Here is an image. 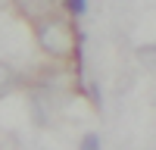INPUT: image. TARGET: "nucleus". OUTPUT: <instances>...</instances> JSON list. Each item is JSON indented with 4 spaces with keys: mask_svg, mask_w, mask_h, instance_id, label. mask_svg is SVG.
Instances as JSON below:
<instances>
[{
    "mask_svg": "<svg viewBox=\"0 0 156 150\" xmlns=\"http://www.w3.org/2000/svg\"><path fill=\"white\" fill-rule=\"evenodd\" d=\"M78 150H100V134H84L81 138V144H78Z\"/></svg>",
    "mask_w": 156,
    "mask_h": 150,
    "instance_id": "obj_4",
    "label": "nucleus"
},
{
    "mask_svg": "<svg viewBox=\"0 0 156 150\" xmlns=\"http://www.w3.org/2000/svg\"><path fill=\"white\" fill-rule=\"evenodd\" d=\"M37 44L44 47L47 56H56V59H66L72 50H75V28L72 22L66 19H41L37 22Z\"/></svg>",
    "mask_w": 156,
    "mask_h": 150,
    "instance_id": "obj_1",
    "label": "nucleus"
},
{
    "mask_svg": "<svg viewBox=\"0 0 156 150\" xmlns=\"http://www.w3.org/2000/svg\"><path fill=\"white\" fill-rule=\"evenodd\" d=\"M66 6L72 16H84V9H87V0H66Z\"/></svg>",
    "mask_w": 156,
    "mask_h": 150,
    "instance_id": "obj_5",
    "label": "nucleus"
},
{
    "mask_svg": "<svg viewBox=\"0 0 156 150\" xmlns=\"http://www.w3.org/2000/svg\"><path fill=\"white\" fill-rule=\"evenodd\" d=\"M12 84V69L6 66V62H0V97L6 94V88Z\"/></svg>",
    "mask_w": 156,
    "mask_h": 150,
    "instance_id": "obj_3",
    "label": "nucleus"
},
{
    "mask_svg": "<svg viewBox=\"0 0 156 150\" xmlns=\"http://www.w3.org/2000/svg\"><path fill=\"white\" fill-rule=\"evenodd\" d=\"M90 97H94V103H100V100H103V97H100V88H97V84H90Z\"/></svg>",
    "mask_w": 156,
    "mask_h": 150,
    "instance_id": "obj_6",
    "label": "nucleus"
},
{
    "mask_svg": "<svg viewBox=\"0 0 156 150\" xmlns=\"http://www.w3.org/2000/svg\"><path fill=\"white\" fill-rule=\"evenodd\" d=\"M16 3H19V9H22L28 19L41 22V19H47V16H50V9L56 6V0H16Z\"/></svg>",
    "mask_w": 156,
    "mask_h": 150,
    "instance_id": "obj_2",
    "label": "nucleus"
}]
</instances>
